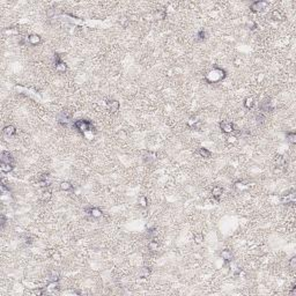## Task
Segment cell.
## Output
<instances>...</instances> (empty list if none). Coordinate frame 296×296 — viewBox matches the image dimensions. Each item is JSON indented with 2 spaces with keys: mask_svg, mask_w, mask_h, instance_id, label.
Wrapping results in <instances>:
<instances>
[{
  "mask_svg": "<svg viewBox=\"0 0 296 296\" xmlns=\"http://www.w3.org/2000/svg\"><path fill=\"white\" fill-rule=\"evenodd\" d=\"M267 6V2L266 1H255L250 5V9L253 12V13H258V12H262L266 8Z\"/></svg>",
  "mask_w": 296,
  "mask_h": 296,
  "instance_id": "277c9868",
  "label": "cell"
},
{
  "mask_svg": "<svg viewBox=\"0 0 296 296\" xmlns=\"http://www.w3.org/2000/svg\"><path fill=\"white\" fill-rule=\"evenodd\" d=\"M2 132H3V134L7 135V136H13V135H15V133H16V129H15L13 125H7V126L3 127Z\"/></svg>",
  "mask_w": 296,
  "mask_h": 296,
  "instance_id": "7c38bea8",
  "label": "cell"
},
{
  "mask_svg": "<svg viewBox=\"0 0 296 296\" xmlns=\"http://www.w3.org/2000/svg\"><path fill=\"white\" fill-rule=\"evenodd\" d=\"M227 142H228V143H236V142H237V138H236L235 135H229V136L227 138Z\"/></svg>",
  "mask_w": 296,
  "mask_h": 296,
  "instance_id": "f546056e",
  "label": "cell"
},
{
  "mask_svg": "<svg viewBox=\"0 0 296 296\" xmlns=\"http://www.w3.org/2000/svg\"><path fill=\"white\" fill-rule=\"evenodd\" d=\"M119 108H120V103L117 99H111L108 102V109L110 112L116 113L117 111H119Z\"/></svg>",
  "mask_w": 296,
  "mask_h": 296,
  "instance_id": "5b68a950",
  "label": "cell"
},
{
  "mask_svg": "<svg viewBox=\"0 0 296 296\" xmlns=\"http://www.w3.org/2000/svg\"><path fill=\"white\" fill-rule=\"evenodd\" d=\"M51 196H52L51 191H50L49 189H45V190H43V192H42V195H41V199H42L43 201H48V200H50Z\"/></svg>",
  "mask_w": 296,
  "mask_h": 296,
  "instance_id": "e0dca14e",
  "label": "cell"
},
{
  "mask_svg": "<svg viewBox=\"0 0 296 296\" xmlns=\"http://www.w3.org/2000/svg\"><path fill=\"white\" fill-rule=\"evenodd\" d=\"M287 140L290 142V143H296V134L295 132H288L287 133Z\"/></svg>",
  "mask_w": 296,
  "mask_h": 296,
  "instance_id": "7402d4cb",
  "label": "cell"
},
{
  "mask_svg": "<svg viewBox=\"0 0 296 296\" xmlns=\"http://www.w3.org/2000/svg\"><path fill=\"white\" fill-rule=\"evenodd\" d=\"M220 127H221V131L223 132V133H226V134H230V133H232V132L235 131V126H234V124L228 123V122H223V123H221V124H220Z\"/></svg>",
  "mask_w": 296,
  "mask_h": 296,
  "instance_id": "8992f818",
  "label": "cell"
},
{
  "mask_svg": "<svg viewBox=\"0 0 296 296\" xmlns=\"http://www.w3.org/2000/svg\"><path fill=\"white\" fill-rule=\"evenodd\" d=\"M150 274V268L149 267H142L140 271V276L141 278H147Z\"/></svg>",
  "mask_w": 296,
  "mask_h": 296,
  "instance_id": "603a6c76",
  "label": "cell"
},
{
  "mask_svg": "<svg viewBox=\"0 0 296 296\" xmlns=\"http://www.w3.org/2000/svg\"><path fill=\"white\" fill-rule=\"evenodd\" d=\"M41 36L39 35H36V34H33V35H30L29 37H28V42H29V44H31V45H37V44H39L41 43Z\"/></svg>",
  "mask_w": 296,
  "mask_h": 296,
  "instance_id": "4fadbf2b",
  "label": "cell"
},
{
  "mask_svg": "<svg viewBox=\"0 0 296 296\" xmlns=\"http://www.w3.org/2000/svg\"><path fill=\"white\" fill-rule=\"evenodd\" d=\"M139 205L142 207V208H146L148 206V199L145 197V196H141L139 198Z\"/></svg>",
  "mask_w": 296,
  "mask_h": 296,
  "instance_id": "cb8c5ba5",
  "label": "cell"
},
{
  "mask_svg": "<svg viewBox=\"0 0 296 296\" xmlns=\"http://www.w3.org/2000/svg\"><path fill=\"white\" fill-rule=\"evenodd\" d=\"M221 257H222V259L223 260H226V262H232V253H231L230 250H222L221 251Z\"/></svg>",
  "mask_w": 296,
  "mask_h": 296,
  "instance_id": "2e32d148",
  "label": "cell"
},
{
  "mask_svg": "<svg viewBox=\"0 0 296 296\" xmlns=\"http://www.w3.org/2000/svg\"><path fill=\"white\" fill-rule=\"evenodd\" d=\"M51 257L53 258V259H56V260H59V259H62V256H60V253L58 252V251H53L52 253H51Z\"/></svg>",
  "mask_w": 296,
  "mask_h": 296,
  "instance_id": "f1b7e54d",
  "label": "cell"
},
{
  "mask_svg": "<svg viewBox=\"0 0 296 296\" xmlns=\"http://www.w3.org/2000/svg\"><path fill=\"white\" fill-rule=\"evenodd\" d=\"M59 188H60L62 191H69V190H72L73 186H72V184L69 182H62Z\"/></svg>",
  "mask_w": 296,
  "mask_h": 296,
  "instance_id": "ffe728a7",
  "label": "cell"
},
{
  "mask_svg": "<svg viewBox=\"0 0 296 296\" xmlns=\"http://www.w3.org/2000/svg\"><path fill=\"white\" fill-rule=\"evenodd\" d=\"M74 126L76 127V130L81 133H87V132H90L93 130V126H92V123L87 119H79L74 123Z\"/></svg>",
  "mask_w": 296,
  "mask_h": 296,
  "instance_id": "6da1fadb",
  "label": "cell"
},
{
  "mask_svg": "<svg viewBox=\"0 0 296 296\" xmlns=\"http://www.w3.org/2000/svg\"><path fill=\"white\" fill-rule=\"evenodd\" d=\"M289 266H290V268H292V269H295L296 268V257H293V258L290 259V262H289Z\"/></svg>",
  "mask_w": 296,
  "mask_h": 296,
  "instance_id": "1f68e13d",
  "label": "cell"
},
{
  "mask_svg": "<svg viewBox=\"0 0 296 296\" xmlns=\"http://www.w3.org/2000/svg\"><path fill=\"white\" fill-rule=\"evenodd\" d=\"M148 249H149L150 251H157V249H159V243H157V241L152 239V241L148 243Z\"/></svg>",
  "mask_w": 296,
  "mask_h": 296,
  "instance_id": "d6986e66",
  "label": "cell"
},
{
  "mask_svg": "<svg viewBox=\"0 0 296 296\" xmlns=\"http://www.w3.org/2000/svg\"><path fill=\"white\" fill-rule=\"evenodd\" d=\"M253 104H255V101H253L252 97H246V99H244V106L246 109H251L253 106Z\"/></svg>",
  "mask_w": 296,
  "mask_h": 296,
  "instance_id": "44dd1931",
  "label": "cell"
},
{
  "mask_svg": "<svg viewBox=\"0 0 296 296\" xmlns=\"http://www.w3.org/2000/svg\"><path fill=\"white\" fill-rule=\"evenodd\" d=\"M271 19L272 20H274V21H283L285 20V15L279 10V9H274V10H272V13H271Z\"/></svg>",
  "mask_w": 296,
  "mask_h": 296,
  "instance_id": "30bf717a",
  "label": "cell"
},
{
  "mask_svg": "<svg viewBox=\"0 0 296 296\" xmlns=\"http://www.w3.org/2000/svg\"><path fill=\"white\" fill-rule=\"evenodd\" d=\"M0 160L1 162H5V163H13L14 164V159L12 156V154L9 152H1V155H0Z\"/></svg>",
  "mask_w": 296,
  "mask_h": 296,
  "instance_id": "ba28073f",
  "label": "cell"
},
{
  "mask_svg": "<svg viewBox=\"0 0 296 296\" xmlns=\"http://www.w3.org/2000/svg\"><path fill=\"white\" fill-rule=\"evenodd\" d=\"M225 76H226V72H225L223 69H221V68H214V69L211 71V72L208 73V75H207V78H208V80H209L211 82L220 81V80H222Z\"/></svg>",
  "mask_w": 296,
  "mask_h": 296,
  "instance_id": "7a4b0ae2",
  "label": "cell"
},
{
  "mask_svg": "<svg viewBox=\"0 0 296 296\" xmlns=\"http://www.w3.org/2000/svg\"><path fill=\"white\" fill-rule=\"evenodd\" d=\"M222 193H223V189L221 186H214L212 189V197L215 200H219V198L222 196Z\"/></svg>",
  "mask_w": 296,
  "mask_h": 296,
  "instance_id": "8fae6325",
  "label": "cell"
},
{
  "mask_svg": "<svg viewBox=\"0 0 296 296\" xmlns=\"http://www.w3.org/2000/svg\"><path fill=\"white\" fill-rule=\"evenodd\" d=\"M281 202L282 204H294L295 202V192L292 191L290 193L283 196V197L281 198Z\"/></svg>",
  "mask_w": 296,
  "mask_h": 296,
  "instance_id": "9c48e42d",
  "label": "cell"
},
{
  "mask_svg": "<svg viewBox=\"0 0 296 296\" xmlns=\"http://www.w3.org/2000/svg\"><path fill=\"white\" fill-rule=\"evenodd\" d=\"M165 15H167V13H165L164 9H157V12L155 13V16H156L159 20H163L165 17Z\"/></svg>",
  "mask_w": 296,
  "mask_h": 296,
  "instance_id": "d4e9b609",
  "label": "cell"
},
{
  "mask_svg": "<svg viewBox=\"0 0 296 296\" xmlns=\"http://www.w3.org/2000/svg\"><path fill=\"white\" fill-rule=\"evenodd\" d=\"M241 63H242V60H241V59H235V65L236 66H239L241 65Z\"/></svg>",
  "mask_w": 296,
  "mask_h": 296,
  "instance_id": "d6a6232c",
  "label": "cell"
},
{
  "mask_svg": "<svg viewBox=\"0 0 296 296\" xmlns=\"http://www.w3.org/2000/svg\"><path fill=\"white\" fill-rule=\"evenodd\" d=\"M50 280L51 281H58L59 280V273L56 271H52L50 274Z\"/></svg>",
  "mask_w": 296,
  "mask_h": 296,
  "instance_id": "484cf974",
  "label": "cell"
},
{
  "mask_svg": "<svg viewBox=\"0 0 296 296\" xmlns=\"http://www.w3.org/2000/svg\"><path fill=\"white\" fill-rule=\"evenodd\" d=\"M206 31H204V30H200L199 33H198V38L200 39V41H204V39H206Z\"/></svg>",
  "mask_w": 296,
  "mask_h": 296,
  "instance_id": "4dcf8cb0",
  "label": "cell"
},
{
  "mask_svg": "<svg viewBox=\"0 0 296 296\" xmlns=\"http://www.w3.org/2000/svg\"><path fill=\"white\" fill-rule=\"evenodd\" d=\"M55 64H56V71H57L58 73H65L66 69H67V66H66L65 63L62 60V58H60L59 55H56V57H55Z\"/></svg>",
  "mask_w": 296,
  "mask_h": 296,
  "instance_id": "3957f363",
  "label": "cell"
},
{
  "mask_svg": "<svg viewBox=\"0 0 296 296\" xmlns=\"http://www.w3.org/2000/svg\"><path fill=\"white\" fill-rule=\"evenodd\" d=\"M86 212H87L90 216H93V218H95V219H99V218L103 215L102 211H101L99 208H97V207H89V208L86 209Z\"/></svg>",
  "mask_w": 296,
  "mask_h": 296,
  "instance_id": "52a82bcc",
  "label": "cell"
},
{
  "mask_svg": "<svg viewBox=\"0 0 296 296\" xmlns=\"http://www.w3.org/2000/svg\"><path fill=\"white\" fill-rule=\"evenodd\" d=\"M198 153H199V155H200L201 157H204V159H211V157H212V153H211V150H208L207 148L200 147L199 150H198Z\"/></svg>",
  "mask_w": 296,
  "mask_h": 296,
  "instance_id": "5bb4252c",
  "label": "cell"
},
{
  "mask_svg": "<svg viewBox=\"0 0 296 296\" xmlns=\"http://www.w3.org/2000/svg\"><path fill=\"white\" fill-rule=\"evenodd\" d=\"M0 169H1L2 172L8 174V172H10V171L14 169V164H13V163H5V162H1Z\"/></svg>",
  "mask_w": 296,
  "mask_h": 296,
  "instance_id": "9a60e30c",
  "label": "cell"
},
{
  "mask_svg": "<svg viewBox=\"0 0 296 296\" xmlns=\"http://www.w3.org/2000/svg\"><path fill=\"white\" fill-rule=\"evenodd\" d=\"M246 27L249 28V29H251V30H253V29H256L257 28V24L252 21V20H249L248 22H246Z\"/></svg>",
  "mask_w": 296,
  "mask_h": 296,
  "instance_id": "4316f807",
  "label": "cell"
},
{
  "mask_svg": "<svg viewBox=\"0 0 296 296\" xmlns=\"http://www.w3.org/2000/svg\"><path fill=\"white\" fill-rule=\"evenodd\" d=\"M195 241H196V243H201L204 241V235L202 234H196L195 235Z\"/></svg>",
  "mask_w": 296,
  "mask_h": 296,
  "instance_id": "83f0119b",
  "label": "cell"
},
{
  "mask_svg": "<svg viewBox=\"0 0 296 296\" xmlns=\"http://www.w3.org/2000/svg\"><path fill=\"white\" fill-rule=\"evenodd\" d=\"M198 124H199V120H198V118L196 116H193V117H191L189 120H188V125L190 126V127H193V129H196L198 126Z\"/></svg>",
  "mask_w": 296,
  "mask_h": 296,
  "instance_id": "ac0fdd59",
  "label": "cell"
}]
</instances>
